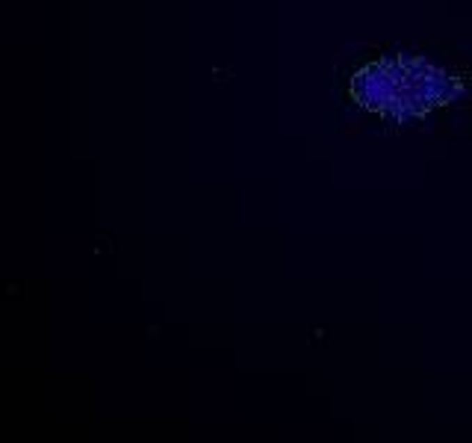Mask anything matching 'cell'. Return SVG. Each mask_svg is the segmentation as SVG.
<instances>
[{
  "label": "cell",
  "instance_id": "obj_1",
  "mask_svg": "<svg viewBox=\"0 0 472 443\" xmlns=\"http://www.w3.org/2000/svg\"><path fill=\"white\" fill-rule=\"evenodd\" d=\"M434 92H437V107L440 104H455V101H461L464 98V83L457 80V77H449V71L446 68H437V74H434Z\"/></svg>",
  "mask_w": 472,
  "mask_h": 443
}]
</instances>
